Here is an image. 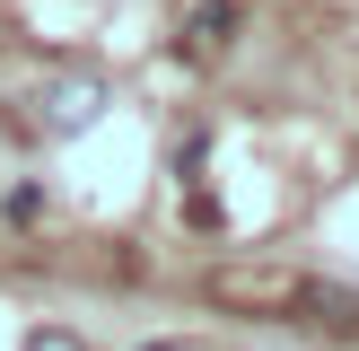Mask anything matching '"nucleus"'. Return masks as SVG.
<instances>
[{
  "mask_svg": "<svg viewBox=\"0 0 359 351\" xmlns=\"http://www.w3.org/2000/svg\"><path fill=\"white\" fill-rule=\"evenodd\" d=\"M44 105H53V114H44L53 132H88V123H97V88H88V79H62Z\"/></svg>",
  "mask_w": 359,
  "mask_h": 351,
  "instance_id": "1",
  "label": "nucleus"
},
{
  "mask_svg": "<svg viewBox=\"0 0 359 351\" xmlns=\"http://www.w3.org/2000/svg\"><path fill=\"white\" fill-rule=\"evenodd\" d=\"M193 27H202V44H219V35L237 27V9H228V0H202V18H193Z\"/></svg>",
  "mask_w": 359,
  "mask_h": 351,
  "instance_id": "2",
  "label": "nucleus"
},
{
  "mask_svg": "<svg viewBox=\"0 0 359 351\" xmlns=\"http://www.w3.org/2000/svg\"><path fill=\"white\" fill-rule=\"evenodd\" d=\"M27 351H79V343H70V333H35Z\"/></svg>",
  "mask_w": 359,
  "mask_h": 351,
  "instance_id": "3",
  "label": "nucleus"
},
{
  "mask_svg": "<svg viewBox=\"0 0 359 351\" xmlns=\"http://www.w3.org/2000/svg\"><path fill=\"white\" fill-rule=\"evenodd\" d=\"M140 351H184V343H140Z\"/></svg>",
  "mask_w": 359,
  "mask_h": 351,
  "instance_id": "4",
  "label": "nucleus"
}]
</instances>
